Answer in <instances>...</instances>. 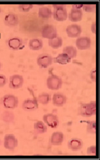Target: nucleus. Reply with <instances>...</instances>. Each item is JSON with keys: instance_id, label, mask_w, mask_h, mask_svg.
<instances>
[{"instance_id": "1", "label": "nucleus", "mask_w": 100, "mask_h": 160, "mask_svg": "<svg viewBox=\"0 0 100 160\" xmlns=\"http://www.w3.org/2000/svg\"><path fill=\"white\" fill-rule=\"evenodd\" d=\"M78 115L84 118H90L96 115V102L81 103L78 108Z\"/></svg>"}, {"instance_id": "2", "label": "nucleus", "mask_w": 100, "mask_h": 160, "mask_svg": "<svg viewBox=\"0 0 100 160\" xmlns=\"http://www.w3.org/2000/svg\"><path fill=\"white\" fill-rule=\"evenodd\" d=\"M18 104V98L16 95L11 94L4 95L0 99V105L6 109H14L17 108Z\"/></svg>"}, {"instance_id": "3", "label": "nucleus", "mask_w": 100, "mask_h": 160, "mask_svg": "<svg viewBox=\"0 0 100 160\" xmlns=\"http://www.w3.org/2000/svg\"><path fill=\"white\" fill-rule=\"evenodd\" d=\"M63 82L62 79L57 74H51L46 80L47 87L51 91H57L62 88Z\"/></svg>"}, {"instance_id": "4", "label": "nucleus", "mask_w": 100, "mask_h": 160, "mask_svg": "<svg viewBox=\"0 0 100 160\" xmlns=\"http://www.w3.org/2000/svg\"><path fill=\"white\" fill-rule=\"evenodd\" d=\"M54 10L52 12L53 18L58 22H63L68 18V12L65 5L55 4L53 5Z\"/></svg>"}, {"instance_id": "5", "label": "nucleus", "mask_w": 100, "mask_h": 160, "mask_svg": "<svg viewBox=\"0 0 100 160\" xmlns=\"http://www.w3.org/2000/svg\"><path fill=\"white\" fill-rule=\"evenodd\" d=\"M7 47L12 51H20L25 48L23 40L20 37H12L6 41Z\"/></svg>"}, {"instance_id": "6", "label": "nucleus", "mask_w": 100, "mask_h": 160, "mask_svg": "<svg viewBox=\"0 0 100 160\" xmlns=\"http://www.w3.org/2000/svg\"><path fill=\"white\" fill-rule=\"evenodd\" d=\"M41 35L43 38L51 40L58 36L57 28L51 24L43 25L41 29Z\"/></svg>"}, {"instance_id": "7", "label": "nucleus", "mask_w": 100, "mask_h": 160, "mask_svg": "<svg viewBox=\"0 0 100 160\" xmlns=\"http://www.w3.org/2000/svg\"><path fill=\"white\" fill-rule=\"evenodd\" d=\"M54 62V58L48 53L40 54L36 58V64L41 68H47Z\"/></svg>"}, {"instance_id": "8", "label": "nucleus", "mask_w": 100, "mask_h": 160, "mask_svg": "<svg viewBox=\"0 0 100 160\" xmlns=\"http://www.w3.org/2000/svg\"><path fill=\"white\" fill-rule=\"evenodd\" d=\"M18 140L13 134H7L3 140V146L8 151H14L18 146Z\"/></svg>"}, {"instance_id": "9", "label": "nucleus", "mask_w": 100, "mask_h": 160, "mask_svg": "<svg viewBox=\"0 0 100 160\" xmlns=\"http://www.w3.org/2000/svg\"><path fill=\"white\" fill-rule=\"evenodd\" d=\"M43 122L51 128H57L60 124V120L57 115L48 113L45 114L43 117Z\"/></svg>"}, {"instance_id": "10", "label": "nucleus", "mask_w": 100, "mask_h": 160, "mask_svg": "<svg viewBox=\"0 0 100 160\" xmlns=\"http://www.w3.org/2000/svg\"><path fill=\"white\" fill-rule=\"evenodd\" d=\"M92 41L89 37L80 36L76 38L75 42L76 48L80 51L89 49L91 47Z\"/></svg>"}, {"instance_id": "11", "label": "nucleus", "mask_w": 100, "mask_h": 160, "mask_svg": "<svg viewBox=\"0 0 100 160\" xmlns=\"http://www.w3.org/2000/svg\"><path fill=\"white\" fill-rule=\"evenodd\" d=\"M24 82V78L21 75L15 74L10 77L8 87L12 89H18L23 87Z\"/></svg>"}, {"instance_id": "12", "label": "nucleus", "mask_w": 100, "mask_h": 160, "mask_svg": "<svg viewBox=\"0 0 100 160\" xmlns=\"http://www.w3.org/2000/svg\"><path fill=\"white\" fill-rule=\"evenodd\" d=\"M82 32V28L80 25L76 23H72L67 27L66 33L67 36L71 38H77L80 36Z\"/></svg>"}, {"instance_id": "13", "label": "nucleus", "mask_w": 100, "mask_h": 160, "mask_svg": "<svg viewBox=\"0 0 100 160\" xmlns=\"http://www.w3.org/2000/svg\"><path fill=\"white\" fill-rule=\"evenodd\" d=\"M51 100L53 106L57 108H61L66 104L67 98L63 93L57 92L53 94Z\"/></svg>"}, {"instance_id": "14", "label": "nucleus", "mask_w": 100, "mask_h": 160, "mask_svg": "<svg viewBox=\"0 0 100 160\" xmlns=\"http://www.w3.org/2000/svg\"><path fill=\"white\" fill-rule=\"evenodd\" d=\"M38 102L35 98H26L21 104L22 109L26 112L35 111L38 109Z\"/></svg>"}, {"instance_id": "15", "label": "nucleus", "mask_w": 100, "mask_h": 160, "mask_svg": "<svg viewBox=\"0 0 100 160\" xmlns=\"http://www.w3.org/2000/svg\"><path fill=\"white\" fill-rule=\"evenodd\" d=\"M64 141V133L61 131H55L51 135L50 143L52 146H61L63 143Z\"/></svg>"}, {"instance_id": "16", "label": "nucleus", "mask_w": 100, "mask_h": 160, "mask_svg": "<svg viewBox=\"0 0 100 160\" xmlns=\"http://www.w3.org/2000/svg\"><path fill=\"white\" fill-rule=\"evenodd\" d=\"M19 22L18 16L14 13H8L4 18V23L6 26L13 28L16 27Z\"/></svg>"}, {"instance_id": "17", "label": "nucleus", "mask_w": 100, "mask_h": 160, "mask_svg": "<svg viewBox=\"0 0 100 160\" xmlns=\"http://www.w3.org/2000/svg\"><path fill=\"white\" fill-rule=\"evenodd\" d=\"M83 15V11L82 9L72 8L68 13L67 19L71 22H80L82 20Z\"/></svg>"}, {"instance_id": "18", "label": "nucleus", "mask_w": 100, "mask_h": 160, "mask_svg": "<svg viewBox=\"0 0 100 160\" xmlns=\"http://www.w3.org/2000/svg\"><path fill=\"white\" fill-rule=\"evenodd\" d=\"M84 146L82 140L77 138H73L69 140L67 147L71 151H78L81 150Z\"/></svg>"}, {"instance_id": "19", "label": "nucleus", "mask_w": 100, "mask_h": 160, "mask_svg": "<svg viewBox=\"0 0 100 160\" xmlns=\"http://www.w3.org/2000/svg\"><path fill=\"white\" fill-rule=\"evenodd\" d=\"M29 48L32 51H38L43 49V42L39 38H33L29 42Z\"/></svg>"}, {"instance_id": "20", "label": "nucleus", "mask_w": 100, "mask_h": 160, "mask_svg": "<svg viewBox=\"0 0 100 160\" xmlns=\"http://www.w3.org/2000/svg\"><path fill=\"white\" fill-rule=\"evenodd\" d=\"M34 130L36 135H41L47 132L48 127L42 121H38L34 123Z\"/></svg>"}, {"instance_id": "21", "label": "nucleus", "mask_w": 100, "mask_h": 160, "mask_svg": "<svg viewBox=\"0 0 100 160\" xmlns=\"http://www.w3.org/2000/svg\"><path fill=\"white\" fill-rule=\"evenodd\" d=\"M1 119L4 122L10 124L13 122L15 120V115L10 110L6 109L2 112L1 115Z\"/></svg>"}, {"instance_id": "22", "label": "nucleus", "mask_w": 100, "mask_h": 160, "mask_svg": "<svg viewBox=\"0 0 100 160\" xmlns=\"http://www.w3.org/2000/svg\"><path fill=\"white\" fill-rule=\"evenodd\" d=\"M71 59L65 53H61L54 58V62L60 65H66L71 62Z\"/></svg>"}, {"instance_id": "23", "label": "nucleus", "mask_w": 100, "mask_h": 160, "mask_svg": "<svg viewBox=\"0 0 100 160\" xmlns=\"http://www.w3.org/2000/svg\"><path fill=\"white\" fill-rule=\"evenodd\" d=\"M38 16L44 20L49 19L52 16V11L50 8L43 6L39 8L38 10Z\"/></svg>"}, {"instance_id": "24", "label": "nucleus", "mask_w": 100, "mask_h": 160, "mask_svg": "<svg viewBox=\"0 0 100 160\" xmlns=\"http://www.w3.org/2000/svg\"><path fill=\"white\" fill-rule=\"evenodd\" d=\"M36 100L38 104H42L43 106H47L51 100V96L49 93L43 92L38 95Z\"/></svg>"}, {"instance_id": "25", "label": "nucleus", "mask_w": 100, "mask_h": 160, "mask_svg": "<svg viewBox=\"0 0 100 160\" xmlns=\"http://www.w3.org/2000/svg\"><path fill=\"white\" fill-rule=\"evenodd\" d=\"M48 46L53 49H58L62 47L63 44V40L61 37L57 36V37L49 40L48 42Z\"/></svg>"}, {"instance_id": "26", "label": "nucleus", "mask_w": 100, "mask_h": 160, "mask_svg": "<svg viewBox=\"0 0 100 160\" xmlns=\"http://www.w3.org/2000/svg\"><path fill=\"white\" fill-rule=\"evenodd\" d=\"M63 52L66 53L70 58H75L78 55L77 49L73 46H67L63 49Z\"/></svg>"}, {"instance_id": "27", "label": "nucleus", "mask_w": 100, "mask_h": 160, "mask_svg": "<svg viewBox=\"0 0 100 160\" xmlns=\"http://www.w3.org/2000/svg\"><path fill=\"white\" fill-rule=\"evenodd\" d=\"M86 130L89 134H96V121L95 120L86 121Z\"/></svg>"}, {"instance_id": "28", "label": "nucleus", "mask_w": 100, "mask_h": 160, "mask_svg": "<svg viewBox=\"0 0 100 160\" xmlns=\"http://www.w3.org/2000/svg\"><path fill=\"white\" fill-rule=\"evenodd\" d=\"M17 8L20 12H28L33 8L34 5L31 4H21L18 5Z\"/></svg>"}, {"instance_id": "29", "label": "nucleus", "mask_w": 100, "mask_h": 160, "mask_svg": "<svg viewBox=\"0 0 100 160\" xmlns=\"http://www.w3.org/2000/svg\"><path fill=\"white\" fill-rule=\"evenodd\" d=\"M82 10L87 13L95 12L96 10V4H83Z\"/></svg>"}, {"instance_id": "30", "label": "nucleus", "mask_w": 100, "mask_h": 160, "mask_svg": "<svg viewBox=\"0 0 100 160\" xmlns=\"http://www.w3.org/2000/svg\"><path fill=\"white\" fill-rule=\"evenodd\" d=\"M86 154L88 156H95L97 155V147L95 145L89 146L86 150Z\"/></svg>"}, {"instance_id": "31", "label": "nucleus", "mask_w": 100, "mask_h": 160, "mask_svg": "<svg viewBox=\"0 0 100 160\" xmlns=\"http://www.w3.org/2000/svg\"><path fill=\"white\" fill-rule=\"evenodd\" d=\"M7 79L4 74H0V88L4 87L7 84Z\"/></svg>"}, {"instance_id": "32", "label": "nucleus", "mask_w": 100, "mask_h": 160, "mask_svg": "<svg viewBox=\"0 0 100 160\" xmlns=\"http://www.w3.org/2000/svg\"><path fill=\"white\" fill-rule=\"evenodd\" d=\"M89 78L93 82H96V68H93L89 73Z\"/></svg>"}, {"instance_id": "33", "label": "nucleus", "mask_w": 100, "mask_h": 160, "mask_svg": "<svg viewBox=\"0 0 100 160\" xmlns=\"http://www.w3.org/2000/svg\"><path fill=\"white\" fill-rule=\"evenodd\" d=\"M91 31L93 34H96V22H93V23L91 25Z\"/></svg>"}, {"instance_id": "34", "label": "nucleus", "mask_w": 100, "mask_h": 160, "mask_svg": "<svg viewBox=\"0 0 100 160\" xmlns=\"http://www.w3.org/2000/svg\"><path fill=\"white\" fill-rule=\"evenodd\" d=\"M82 6H83V4H75V5H73V6H72V8L82 9Z\"/></svg>"}, {"instance_id": "35", "label": "nucleus", "mask_w": 100, "mask_h": 160, "mask_svg": "<svg viewBox=\"0 0 100 160\" xmlns=\"http://www.w3.org/2000/svg\"><path fill=\"white\" fill-rule=\"evenodd\" d=\"M1 67H2V64H1V61H0V70L1 69Z\"/></svg>"}, {"instance_id": "36", "label": "nucleus", "mask_w": 100, "mask_h": 160, "mask_svg": "<svg viewBox=\"0 0 100 160\" xmlns=\"http://www.w3.org/2000/svg\"><path fill=\"white\" fill-rule=\"evenodd\" d=\"M1 8L0 7V13H1Z\"/></svg>"}]
</instances>
